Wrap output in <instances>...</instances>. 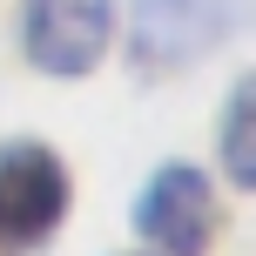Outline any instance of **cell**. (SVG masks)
<instances>
[{
	"label": "cell",
	"mask_w": 256,
	"mask_h": 256,
	"mask_svg": "<svg viewBox=\"0 0 256 256\" xmlns=\"http://www.w3.org/2000/svg\"><path fill=\"white\" fill-rule=\"evenodd\" d=\"M115 48V0H20V54L48 81H88Z\"/></svg>",
	"instance_id": "obj_1"
},
{
	"label": "cell",
	"mask_w": 256,
	"mask_h": 256,
	"mask_svg": "<svg viewBox=\"0 0 256 256\" xmlns=\"http://www.w3.org/2000/svg\"><path fill=\"white\" fill-rule=\"evenodd\" d=\"M230 0H128V61L142 74H182L230 40Z\"/></svg>",
	"instance_id": "obj_2"
},
{
	"label": "cell",
	"mask_w": 256,
	"mask_h": 256,
	"mask_svg": "<svg viewBox=\"0 0 256 256\" xmlns=\"http://www.w3.org/2000/svg\"><path fill=\"white\" fill-rule=\"evenodd\" d=\"M68 202H74V182L48 142H0V243L7 250L48 243Z\"/></svg>",
	"instance_id": "obj_3"
},
{
	"label": "cell",
	"mask_w": 256,
	"mask_h": 256,
	"mask_svg": "<svg viewBox=\"0 0 256 256\" xmlns=\"http://www.w3.org/2000/svg\"><path fill=\"white\" fill-rule=\"evenodd\" d=\"M135 236L155 256H209L216 243V189L196 162H162L135 196Z\"/></svg>",
	"instance_id": "obj_4"
},
{
	"label": "cell",
	"mask_w": 256,
	"mask_h": 256,
	"mask_svg": "<svg viewBox=\"0 0 256 256\" xmlns=\"http://www.w3.org/2000/svg\"><path fill=\"white\" fill-rule=\"evenodd\" d=\"M216 162L230 176V189H250L256 196V74H243L222 102V122H216Z\"/></svg>",
	"instance_id": "obj_5"
}]
</instances>
